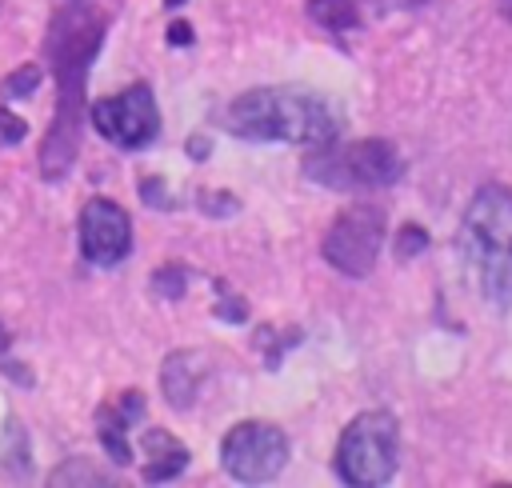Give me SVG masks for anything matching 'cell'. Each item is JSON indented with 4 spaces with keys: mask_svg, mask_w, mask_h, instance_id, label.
Here are the masks:
<instances>
[{
    "mask_svg": "<svg viewBox=\"0 0 512 488\" xmlns=\"http://www.w3.org/2000/svg\"><path fill=\"white\" fill-rule=\"evenodd\" d=\"M104 12L92 4H68L52 16L48 24V60H52V76H56V120L44 132V148H40V172L44 180H60L68 176L76 148H80V112H84V72L104 40Z\"/></svg>",
    "mask_w": 512,
    "mask_h": 488,
    "instance_id": "cell-1",
    "label": "cell"
},
{
    "mask_svg": "<svg viewBox=\"0 0 512 488\" xmlns=\"http://www.w3.org/2000/svg\"><path fill=\"white\" fill-rule=\"evenodd\" d=\"M220 124L236 140H252V144H308L312 148L336 136L332 108L316 92L288 88V84L240 92L224 108Z\"/></svg>",
    "mask_w": 512,
    "mask_h": 488,
    "instance_id": "cell-2",
    "label": "cell"
},
{
    "mask_svg": "<svg viewBox=\"0 0 512 488\" xmlns=\"http://www.w3.org/2000/svg\"><path fill=\"white\" fill-rule=\"evenodd\" d=\"M460 252L492 308L512 304V188L480 184L460 220Z\"/></svg>",
    "mask_w": 512,
    "mask_h": 488,
    "instance_id": "cell-3",
    "label": "cell"
},
{
    "mask_svg": "<svg viewBox=\"0 0 512 488\" xmlns=\"http://www.w3.org/2000/svg\"><path fill=\"white\" fill-rule=\"evenodd\" d=\"M404 172V160L396 144L388 140H356V144H312L304 156V176L312 184L336 188V192H368V188H388Z\"/></svg>",
    "mask_w": 512,
    "mask_h": 488,
    "instance_id": "cell-4",
    "label": "cell"
},
{
    "mask_svg": "<svg viewBox=\"0 0 512 488\" xmlns=\"http://www.w3.org/2000/svg\"><path fill=\"white\" fill-rule=\"evenodd\" d=\"M400 460V424L384 408L352 416L336 440V476L352 488H380L396 476Z\"/></svg>",
    "mask_w": 512,
    "mask_h": 488,
    "instance_id": "cell-5",
    "label": "cell"
},
{
    "mask_svg": "<svg viewBox=\"0 0 512 488\" xmlns=\"http://www.w3.org/2000/svg\"><path fill=\"white\" fill-rule=\"evenodd\" d=\"M384 232H388V216L380 204H352L328 224L320 240V256L344 276H368L384 248Z\"/></svg>",
    "mask_w": 512,
    "mask_h": 488,
    "instance_id": "cell-6",
    "label": "cell"
},
{
    "mask_svg": "<svg viewBox=\"0 0 512 488\" xmlns=\"http://www.w3.org/2000/svg\"><path fill=\"white\" fill-rule=\"evenodd\" d=\"M220 464L240 484H268L288 464V436L268 420H240L224 432Z\"/></svg>",
    "mask_w": 512,
    "mask_h": 488,
    "instance_id": "cell-7",
    "label": "cell"
},
{
    "mask_svg": "<svg viewBox=\"0 0 512 488\" xmlns=\"http://www.w3.org/2000/svg\"><path fill=\"white\" fill-rule=\"evenodd\" d=\"M92 124L104 140L120 144V148H148L160 136V112H156V96L144 80L128 84L116 96H104L92 104Z\"/></svg>",
    "mask_w": 512,
    "mask_h": 488,
    "instance_id": "cell-8",
    "label": "cell"
},
{
    "mask_svg": "<svg viewBox=\"0 0 512 488\" xmlns=\"http://www.w3.org/2000/svg\"><path fill=\"white\" fill-rule=\"evenodd\" d=\"M80 252L96 268H112L132 252V220L116 200L92 196L80 208Z\"/></svg>",
    "mask_w": 512,
    "mask_h": 488,
    "instance_id": "cell-9",
    "label": "cell"
},
{
    "mask_svg": "<svg viewBox=\"0 0 512 488\" xmlns=\"http://www.w3.org/2000/svg\"><path fill=\"white\" fill-rule=\"evenodd\" d=\"M428 0H308V16L320 28L332 32H348L360 28L364 20L388 16V12H408V8H424Z\"/></svg>",
    "mask_w": 512,
    "mask_h": 488,
    "instance_id": "cell-10",
    "label": "cell"
},
{
    "mask_svg": "<svg viewBox=\"0 0 512 488\" xmlns=\"http://www.w3.org/2000/svg\"><path fill=\"white\" fill-rule=\"evenodd\" d=\"M144 416V396L140 392H124L120 400L112 404H100L96 408V432H100V444L104 452L112 456V464H132V448H128V424Z\"/></svg>",
    "mask_w": 512,
    "mask_h": 488,
    "instance_id": "cell-11",
    "label": "cell"
},
{
    "mask_svg": "<svg viewBox=\"0 0 512 488\" xmlns=\"http://www.w3.org/2000/svg\"><path fill=\"white\" fill-rule=\"evenodd\" d=\"M200 380H204V356L200 352H172L160 368V388H164V400L172 408H192L196 404V392H200Z\"/></svg>",
    "mask_w": 512,
    "mask_h": 488,
    "instance_id": "cell-12",
    "label": "cell"
},
{
    "mask_svg": "<svg viewBox=\"0 0 512 488\" xmlns=\"http://www.w3.org/2000/svg\"><path fill=\"white\" fill-rule=\"evenodd\" d=\"M140 448H144V480H152V484L172 480L188 468V448L164 428H148L140 436Z\"/></svg>",
    "mask_w": 512,
    "mask_h": 488,
    "instance_id": "cell-13",
    "label": "cell"
},
{
    "mask_svg": "<svg viewBox=\"0 0 512 488\" xmlns=\"http://www.w3.org/2000/svg\"><path fill=\"white\" fill-rule=\"evenodd\" d=\"M184 284H188V268H184V264H164V268H156V276H152V288H156L164 300H180V296H184Z\"/></svg>",
    "mask_w": 512,
    "mask_h": 488,
    "instance_id": "cell-14",
    "label": "cell"
},
{
    "mask_svg": "<svg viewBox=\"0 0 512 488\" xmlns=\"http://www.w3.org/2000/svg\"><path fill=\"white\" fill-rule=\"evenodd\" d=\"M48 480H52V484H112V476L92 472V468H88V460H68V464H64V468H56Z\"/></svg>",
    "mask_w": 512,
    "mask_h": 488,
    "instance_id": "cell-15",
    "label": "cell"
},
{
    "mask_svg": "<svg viewBox=\"0 0 512 488\" xmlns=\"http://www.w3.org/2000/svg\"><path fill=\"white\" fill-rule=\"evenodd\" d=\"M40 88V68L36 64H24V68H16L8 80H4V96L12 100V96H32Z\"/></svg>",
    "mask_w": 512,
    "mask_h": 488,
    "instance_id": "cell-16",
    "label": "cell"
},
{
    "mask_svg": "<svg viewBox=\"0 0 512 488\" xmlns=\"http://www.w3.org/2000/svg\"><path fill=\"white\" fill-rule=\"evenodd\" d=\"M424 248H428V232H424L420 224H404L400 236H396V256H400V260H412V256H420Z\"/></svg>",
    "mask_w": 512,
    "mask_h": 488,
    "instance_id": "cell-17",
    "label": "cell"
},
{
    "mask_svg": "<svg viewBox=\"0 0 512 488\" xmlns=\"http://www.w3.org/2000/svg\"><path fill=\"white\" fill-rule=\"evenodd\" d=\"M24 136H28V124H24L16 112L0 108V144H4V148H12V144H20Z\"/></svg>",
    "mask_w": 512,
    "mask_h": 488,
    "instance_id": "cell-18",
    "label": "cell"
},
{
    "mask_svg": "<svg viewBox=\"0 0 512 488\" xmlns=\"http://www.w3.org/2000/svg\"><path fill=\"white\" fill-rule=\"evenodd\" d=\"M200 208H204L208 216H232L240 204H236L232 192H200Z\"/></svg>",
    "mask_w": 512,
    "mask_h": 488,
    "instance_id": "cell-19",
    "label": "cell"
},
{
    "mask_svg": "<svg viewBox=\"0 0 512 488\" xmlns=\"http://www.w3.org/2000/svg\"><path fill=\"white\" fill-rule=\"evenodd\" d=\"M216 288L224 292V300L216 304V316H220L224 324H240V320H248V308H244V300H240V296H228V288H224L220 280H216Z\"/></svg>",
    "mask_w": 512,
    "mask_h": 488,
    "instance_id": "cell-20",
    "label": "cell"
},
{
    "mask_svg": "<svg viewBox=\"0 0 512 488\" xmlns=\"http://www.w3.org/2000/svg\"><path fill=\"white\" fill-rule=\"evenodd\" d=\"M140 196H144L152 208H172V196H168V188L160 184V176H148V180H140Z\"/></svg>",
    "mask_w": 512,
    "mask_h": 488,
    "instance_id": "cell-21",
    "label": "cell"
},
{
    "mask_svg": "<svg viewBox=\"0 0 512 488\" xmlns=\"http://www.w3.org/2000/svg\"><path fill=\"white\" fill-rule=\"evenodd\" d=\"M168 44H192V28L184 20H172L168 24Z\"/></svg>",
    "mask_w": 512,
    "mask_h": 488,
    "instance_id": "cell-22",
    "label": "cell"
},
{
    "mask_svg": "<svg viewBox=\"0 0 512 488\" xmlns=\"http://www.w3.org/2000/svg\"><path fill=\"white\" fill-rule=\"evenodd\" d=\"M188 156L204 160V156H208V140H204V136H192V140H188Z\"/></svg>",
    "mask_w": 512,
    "mask_h": 488,
    "instance_id": "cell-23",
    "label": "cell"
},
{
    "mask_svg": "<svg viewBox=\"0 0 512 488\" xmlns=\"http://www.w3.org/2000/svg\"><path fill=\"white\" fill-rule=\"evenodd\" d=\"M8 348V332H4V324H0V352Z\"/></svg>",
    "mask_w": 512,
    "mask_h": 488,
    "instance_id": "cell-24",
    "label": "cell"
},
{
    "mask_svg": "<svg viewBox=\"0 0 512 488\" xmlns=\"http://www.w3.org/2000/svg\"><path fill=\"white\" fill-rule=\"evenodd\" d=\"M500 8H504V16L512 20V0H500Z\"/></svg>",
    "mask_w": 512,
    "mask_h": 488,
    "instance_id": "cell-25",
    "label": "cell"
},
{
    "mask_svg": "<svg viewBox=\"0 0 512 488\" xmlns=\"http://www.w3.org/2000/svg\"><path fill=\"white\" fill-rule=\"evenodd\" d=\"M164 4H168V8H180V4H184V0H164Z\"/></svg>",
    "mask_w": 512,
    "mask_h": 488,
    "instance_id": "cell-26",
    "label": "cell"
}]
</instances>
